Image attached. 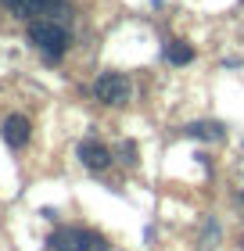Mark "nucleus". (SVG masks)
Wrapping results in <instances>:
<instances>
[{"instance_id":"obj_5","label":"nucleus","mask_w":244,"mask_h":251,"mask_svg":"<svg viewBox=\"0 0 244 251\" xmlns=\"http://www.w3.org/2000/svg\"><path fill=\"white\" fill-rule=\"evenodd\" d=\"M79 162H83L86 169H94V173H101V169L111 165V151L97 140H83L79 144Z\"/></svg>"},{"instance_id":"obj_4","label":"nucleus","mask_w":244,"mask_h":251,"mask_svg":"<svg viewBox=\"0 0 244 251\" xmlns=\"http://www.w3.org/2000/svg\"><path fill=\"white\" fill-rule=\"evenodd\" d=\"M0 4L11 7L18 18H36V15H47V11L65 15V4H61V0H0Z\"/></svg>"},{"instance_id":"obj_3","label":"nucleus","mask_w":244,"mask_h":251,"mask_svg":"<svg viewBox=\"0 0 244 251\" xmlns=\"http://www.w3.org/2000/svg\"><path fill=\"white\" fill-rule=\"evenodd\" d=\"M94 94H97V100H104V104H126L130 94H133V86H130V79L119 75V72H104L94 83Z\"/></svg>"},{"instance_id":"obj_2","label":"nucleus","mask_w":244,"mask_h":251,"mask_svg":"<svg viewBox=\"0 0 244 251\" xmlns=\"http://www.w3.org/2000/svg\"><path fill=\"white\" fill-rule=\"evenodd\" d=\"M54 251H108V241L97 230H83V226H68V230L51 233Z\"/></svg>"},{"instance_id":"obj_9","label":"nucleus","mask_w":244,"mask_h":251,"mask_svg":"<svg viewBox=\"0 0 244 251\" xmlns=\"http://www.w3.org/2000/svg\"><path fill=\"white\" fill-rule=\"evenodd\" d=\"M122 158L133 165V162H136V147H133V144H122Z\"/></svg>"},{"instance_id":"obj_8","label":"nucleus","mask_w":244,"mask_h":251,"mask_svg":"<svg viewBox=\"0 0 244 251\" xmlns=\"http://www.w3.org/2000/svg\"><path fill=\"white\" fill-rule=\"evenodd\" d=\"M165 58H169L172 65H187V61H194V50H190L183 40H172L169 47H165Z\"/></svg>"},{"instance_id":"obj_1","label":"nucleus","mask_w":244,"mask_h":251,"mask_svg":"<svg viewBox=\"0 0 244 251\" xmlns=\"http://www.w3.org/2000/svg\"><path fill=\"white\" fill-rule=\"evenodd\" d=\"M29 40L36 43L47 58H54V61L68 50V32H65V25H61V22H51V18L32 22V25H29Z\"/></svg>"},{"instance_id":"obj_6","label":"nucleus","mask_w":244,"mask_h":251,"mask_svg":"<svg viewBox=\"0 0 244 251\" xmlns=\"http://www.w3.org/2000/svg\"><path fill=\"white\" fill-rule=\"evenodd\" d=\"M4 140L11 147H26L29 144V119L26 115H7L4 119Z\"/></svg>"},{"instance_id":"obj_7","label":"nucleus","mask_w":244,"mask_h":251,"mask_svg":"<svg viewBox=\"0 0 244 251\" xmlns=\"http://www.w3.org/2000/svg\"><path fill=\"white\" fill-rule=\"evenodd\" d=\"M187 136H197V140H223V126L219 122H190Z\"/></svg>"}]
</instances>
